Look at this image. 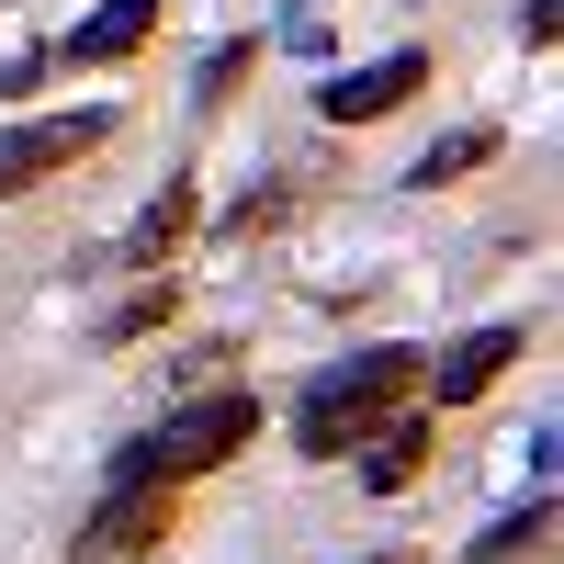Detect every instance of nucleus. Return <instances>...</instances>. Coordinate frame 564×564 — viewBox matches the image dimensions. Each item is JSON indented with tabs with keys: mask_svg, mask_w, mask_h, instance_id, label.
<instances>
[{
	"mask_svg": "<svg viewBox=\"0 0 564 564\" xmlns=\"http://www.w3.org/2000/svg\"><path fill=\"white\" fill-rule=\"evenodd\" d=\"M148 34H159V0H113V12H90V23L68 34V68H113V57H135Z\"/></svg>",
	"mask_w": 564,
	"mask_h": 564,
	"instance_id": "7",
	"label": "nucleus"
},
{
	"mask_svg": "<svg viewBox=\"0 0 564 564\" xmlns=\"http://www.w3.org/2000/svg\"><path fill=\"white\" fill-rule=\"evenodd\" d=\"M486 159H497V124H463V135H441V148L417 159L406 181H417V193H452V181H475Z\"/></svg>",
	"mask_w": 564,
	"mask_h": 564,
	"instance_id": "11",
	"label": "nucleus"
},
{
	"mask_svg": "<svg viewBox=\"0 0 564 564\" xmlns=\"http://www.w3.org/2000/svg\"><path fill=\"white\" fill-rule=\"evenodd\" d=\"M372 441H384V452H361V486H372V497H406V486H417V463H430V417H406V406H395Z\"/></svg>",
	"mask_w": 564,
	"mask_h": 564,
	"instance_id": "8",
	"label": "nucleus"
},
{
	"mask_svg": "<svg viewBox=\"0 0 564 564\" xmlns=\"http://www.w3.org/2000/svg\"><path fill=\"white\" fill-rule=\"evenodd\" d=\"M520 350H531V327H475V339H452V361H441L417 395H430V406H475V395H486Z\"/></svg>",
	"mask_w": 564,
	"mask_h": 564,
	"instance_id": "6",
	"label": "nucleus"
},
{
	"mask_svg": "<svg viewBox=\"0 0 564 564\" xmlns=\"http://www.w3.org/2000/svg\"><path fill=\"white\" fill-rule=\"evenodd\" d=\"M170 531H181V486H113L90 508V531L68 542V564H148Z\"/></svg>",
	"mask_w": 564,
	"mask_h": 564,
	"instance_id": "3",
	"label": "nucleus"
},
{
	"mask_svg": "<svg viewBox=\"0 0 564 564\" xmlns=\"http://www.w3.org/2000/svg\"><path fill=\"white\" fill-rule=\"evenodd\" d=\"M181 238H193V181H170V193H159L148 215H135V238H124V260H135V271H159V260H170Z\"/></svg>",
	"mask_w": 564,
	"mask_h": 564,
	"instance_id": "9",
	"label": "nucleus"
},
{
	"mask_svg": "<svg viewBox=\"0 0 564 564\" xmlns=\"http://www.w3.org/2000/svg\"><path fill=\"white\" fill-rule=\"evenodd\" d=\"M417 384H430V361H417V350H361V361H339V372H316V395L294 406V452H305V463L361 452L395 406H417Z\"/></svg>",
	"mask_w": 564,
	"mask_h": 564,
	"instance_id": "1",
	"label": "nucleus"
},
{
	"mask_svg": "<svg viewBox=\"0 0 564 564\" xmlns=\"http://www.w3.org/2000/svg\"><path fill=\"white\" fill-rule=\"evenodd\" d=\"M417 90H430V57L417 45H395V57H372V68H350V79H327L316 90V113L327 124H384V113H406Z\"/></svg>",
	"mask_w": 564,
	"mask_h": 564,
	"instance_id": "5",
	"label": "nucleus"
},
{
	"mask_svg": "<svg viewBox=\"0 0 564 564\" xmlns=\"http://www.w3.org/2000/svg\"><path fill=\"white\" fill-rule=\"evenodd\" d=\"M372 564H430V553H372Z\"/></svg>",
	"mask_w": 564,
	"mask_h": 564,
	"instance_id": "13",
	"label": "nucleus"
},
{
	"mask_svg": "<svg viewBox=\"0 0 564 564\" xmlns=\"http://www.w3.org/2000/svg\"><path fill=\"white\" fill-rule=\"evenodd\" d=\"M113 135V113L90 102V113H45V124H23V135H0V204L12 193H34V181H57L68 159H90Z\"/></svg>",
	"mask_w": 564,
	"mask_h": 564,
	"instance_id": "4",
	"label": "nucleus"
},
{
	"mask_svg": "<svg viewBox=\"0 0 564 564\" xmlns=\"http://www.w3.org/2000/svg\"><path fill=\"white\" fill-rule=\"evenodd\" d=\"M249 57H260V45H215V68H204V102H226V90L249 79Z\"/></svg>",
	"mask_w": 564,
	"mask_h": 564,
	"instance_id": "12",
	"label": "nucleus"
},
{
	"mask_svg": "<svg viewBox=\"0 0 564 564\" xmlns=\"http://www.w3.org/2000/svg\"><path fill=\"white\" fill-rule=\"evenodd\" d=\"M170 316H181V282H170V271H148V282H135V294L102 316V350H135V339H148V327H170Z\"/></svg>",
	"mask_w": 564,
	"mask_h": 564,
	"instance_id": "10",
	"label": "nucleus"
},
{
	"mask_svg": "<svg viewBox=\"0 0 564 564\" xmlns=\"http://www.w3.org/2000/svg\"><path fill=\"white\" fill-rule=\"evenodd\" d=\"M238 441H260V395L226 384V395H204V406L159 417V430L113 463V486H193V475H215V463H238Z\"/></svg>",
	"mask_w": 564,
	"mask_h": 564,
	"instance_id": "2",
	"label": "nucleus"
}]
</instances>
